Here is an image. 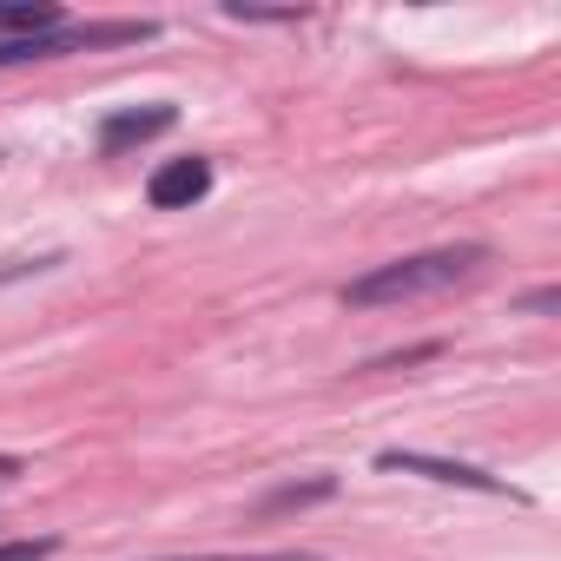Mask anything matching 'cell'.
Here are the masks:
<instances>
[{
	"mask_svg": "<svg viewBox=\"0 0 561 561\" xmlns=\"http://www.w3.org/2000/svg\"><path fill=\"white\" fill-rule=\"evenodd\" d=\"M211 192V159H165L152 179H146V198L159 205V211H185V205H198Z\"/></svg>",
	"mask_w": 561,
	"mask_h": 561,
	"instance_id": "cell-5",
	"label": "cell"
},
{
	"mask_svg": "<svg viewBox=\"0 0 561 561\" xmlns=\"http://www.w3.org/2000/svg\"><path fill=\"white\" fill-rule=\"evenodd\" d=\"M489 264V244H443V251H416V257H390L364 277L337 291L351 311H377V305H410V298H430V291H449L462 277H476Z\"/></svg>",
	"mask_w": 561,
	"mask_h": 561,
	"instance_id": "cell-1",
	"label": "cell"
},
{
	"mask_svg": "<svg viewBox=\"0 0 561 561\" xmlns=\"http://www.w3.org/2000/svg\"><path fill=\"white\" fill-rule=\"evenodd\" d=\"M172 126H179V113H172L165 100H152V106H126V113H106V119H100V152L119 159V152H133V146L165 139Z\"/></svg>",
	"mask_w": 561,
	"mask_h": 561,
	"instance_id": "cell-3",
	"label": "cell"
},
{
	"mask_svg": "<svg viewBox=\"0 0 561 561\" xmlns=\"http://www.w3.org/2000/svg\"><path fill=\"white\" fill-rule=\"evenodd\" d=\"M179 561H318L311 548H277V554H179Z\"/></svg>",
	"mask_w": 561,
	"mask_h": 561,
	"instance_id": "cell-7",
	"label": "cell"
},
{
	"mask_svg": "<svg viewBox=\"0 0 561 561\" xmlns=\"http://www.w3.org/2000/svg\"><path fill=\"white\" fill-rule=\"evenodd\" d=\"M377 469L390 476H430V482H449V489H482V495H508V482L469 469V462H443V456H416V449H377Z\"/></svg>",
	"mask_w": 561,
	"mask_h": 561,
	"instance_id": "cell-4",
	"label": "cell"
},
{
	"mask_svg": "<svg viewBox=\"0 0 561 561\" xmlns=\"http://www.w3.org/2000/svg\"><path fill=\"white\" fill-rule=\"evenodd\" d=\"M54 548H60V541H47V535H41V541H0V561H47Z\"/></svg>",
	"mask_w": 561,
	"mask_h": 561,
	"instance_id": "cell-8",
	"label": "cell"
},
{
	"mask_svg": "<svg viewBox=\"0 0 561 561\" xmlns=\"http://www.w3.org/2000/svg\"><path fill=\"white\" fill-rule=\"evenodd\" d=\"M54 27H67V14L54 8V0H0V41H27V34H54Z\"/></svg>",
	"mask_w": 561,
	"mask_h": 561,
	"instance_id": "cell-6",
	"label": "cell"
},
{
	"mask_svg": "<svg viewBox=\"0 0 561 561\" xmlns=\"http://www.w3.org/2000/svg\"><path fill=\"white\" fill-rule=\"evenodd\" d=\"M21 476V456H0V482H14Z\"/></svg>",
	"mask_w": 561,
	"mask_h": 561,
	"instance_id": "cell-9",
	"label": "cell"
},
{
	"mask_svg": "<svg viewBox=\"0 0 561 561\" xmlns=\"http://www.w3.org/2000/svg\"><path fill=\"white\" fill-rule=\"evenodd\" d=\"M152 21H87V27H54V34H27V41H0V67H34V60H60V54H93V47H133L152 41Z\"/></svg>",
	"mask_w": 561,
	"mask_h": 561,
	"instance_id": "cell-2",
	"label": "cell"
}]
</instances>
